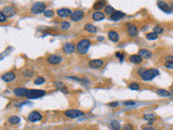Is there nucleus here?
Segmentation results:
<instances>
[{
  "mask_svg": "<svg viewBox=\"0 0 173 130\" xmlns=\"http://www.w3.org/2000/svg\"><path fill=\"white\" fill-rule=\"evenodd\" d=\"M91 46V41L89 39H81L78 42V45L76 46V50L78 51V53L80 54H85L89 51V48Z\"/></svg>",
  "mask_w": 173,
  "mask_h": 130,
  "instance_id": "1",
  "label": "nucleus"
},
{
  "mask_svg": "<svg viewBox=\"0 0 173 130\" xmlns=\"http://www.w3.org/2000/svg\"><path fill=\"white\" fill-rule=\"evenodd\" d=\"M159 75V70L156 69V68H150V69H146V72L144 73L141 77L144 81H148V80H151L154 77Z\"/></svg>",
  "mask_w": 173,
  "mask_h": 130,
  "instance_id": "2",
  "label": "nucleus"
},
{
  "mask_svg": "<svg viewBox=\"0 0 173 130\" xmlns=\"http://www.w3.org/2000/svg\"><path fill=\"white\" fill-rule=\"evenodd\" d=\"M30 11H32L33 14L45 13V11H46V3L45 2H35L32 5Z\"/></svg>",
  "mask_w": 173,
  "mask_h": 130,
  "instance_id": "3",
  "label": "nucleus"
},
{
  "mask_svg": "<svg viewBox=\"0 0 173 130\" xmlns=\"http://www.w3.org/2000/svg\"><path fill=\"white\" fill-rule=\"evenodd\" d=\"M46 94V91L45 90H36V89H30L27 91V99H38L41 98Z\"/></svg>",
  "mask_w": 173,
  "mask_h": 130,
  "instance_id": "4",
  "label": "nucleus"
},
{
  "mask_svg": "<svg viewBox=\"0 0 173 130\" xmlns=\"http://www.w3.org/2000/svg\"><path fill=\"white\" fill-rule=\"evenodd\" d=\"M84 113L82 111H79V110H67L65 111V116L69 117V118H78V117H81L83 116Z\"/></svg>",
  "mask_w": 173,
  "mask_h": 130,
  "instance_id": "5",
  "label": "nucleus"
},
{
  "mask_svg": "<svg viewBox=\"0 0 173 130\" xmlns=\"http://www.w3.org/2000/svg\"><path fill=\"white\" fill-rule=\"evenodd\" d=\"M27 119L29 121H32V122H37V121H40L42 119V115L37 111H33V112H30L29 114H28Z\"/></svg>",
  "mask_w": 173,
  "mask_h": 130,
  "instance_id": "6",
  "label": "nucleus"
},
{
  "mask_svg": "<svg viewBox=\"0 0 173 130\" xmlns=\"http://www.w3.org/2000/svg\"><path fill=\"white\" fill-rule=\"evenodd\" d=\"M75 50H76V47H75L74 43H71V42H66L63 46V51L66 54H73L75 52Z\"/></svg>",
  "mask_w": 173,
  "mask_h": 130,
  "instance_id": "7",
  "label": "nucleus"
},
{
  "mask_svg": "<svg viewBox=\"0 0 173 130\" xmlns=\"http://www.w3.org/2000/svg\"><path fill=\"white\" fill-rule=\"evenodd\" d=\"M47 61H48L49 64H51V65H56V64H60V63L62 62V57H61L60 55L52 54V55L48 56Z\"/></svg>",
  "mask_w": 173,
  "mask_h": 130,
  "instance_id": "8",
  "label": "nucleus"
},
{
  "mask_svg": "<svg viewBox=\"0 0 173 130\" xmlns=\"http://www.w3.org/2000/svg\"><path fill=\"white\" fill-rule=\"evenodd\" d=\"M83 15H84L83 11H81V10H76V11H74L73 13H71L70 19L73 20V21H75V22H78V21H80V20L83 19Z\"/></svg>",
  "mask_w": 173,
  "mask_h": 130,
  "instance_id": "9",
  "label": "nucleus"
},
{
  "mask_svg": "<svg viewBox=\"0 0 173 130\" xmlns=\"http://www.w3.org/2000/svg\"><path fill=\"white\" fill-rule=\"evenodd\" d=\"M88 65H89V67H91V68L98 69V68H101L104 65V62L102 60H91L88 63Z\"/></svg>",
  "mask_w": 173,
  "mask_h": 130,
  "instance_id": "10",
  "label": "nucleus"
},
{
  "mask_svg": "<svg viewBox=\"0 0 173 130\" xmlns=\"http://www.w3.org/2000/svg\"><path fill=\"white\" fill-rule=\"evenodd\" d=\"M56 13H57V15H59L60 17H68V16H70L71 15V12L69 9H67V8H63V9H59L56 11Z\"/></svg>",
  "mask_w": 173,
  "mask_h": 130,
  "instance_id": "11",
  "label": "nucleus"
},
{
  "mask_svg": "<svg viewBox=\"0 0 173 130\" xmlns=\"http://www.w3.org/2000/svg\"><path fill=\"white\" fill-rule=\"evenodd\" d=\"M139 55L142 57V59H146V60H149L151 59L153 56V53H151L149 50H146V49H141L139 51Z\"/></svg>",
  "mask_w": 173,
  "mask_h": 130,
  "instance_id": "12",
  "label": "nucleus"
},
{
  "mask_svg": "<svg viewBox=\"0 0 173 130\" xmlns=\"http://www.w3.org/2000/svg\"><path fill=\"white\" fill-rule=\"evenodd\" d=\"M157 4H158V8H159L160 10H162L163 12H165V13H171L172 12V9L170 8V5L168 3L162 2V1H158Z\"/></svg>",
  "mask_w": 173,
  "mask_h": 130,
  "instance_id": "13",
  "label": "nucleus"
},
{
  "mask_svg": "<svg viewBox=\"0 0 173 130\" xmlns=\"http://www.w3.org/2000/svg\"><path fill=\"white\" fill-rule=\"evenodd\" d=\"M1 79L3 81H5V82H10V81H12V80L15 79V74H14L13 72H9V73L3 74L1 76Z\"/></svg>",
  "mask_w": 173,
  "mask_h": 130,
  "instance_id": "14",
  "label": "nucleus"
},
{
  "mask_svg": "<svg viewBox=\"0 0 173 130\" xmlns=\"http://www.w3.org/2000/svg\"><path fill=\"white\" fill-rule=\"evenodd\" d=\"M27 89H25V88H15L13 90V93L15 94L16 97H18V98H22V97H26L27 96Z\"/></svg>",
  "mask_w": 173,
  "mask_h": 130,
  "instance_id": "15",
  "label": "nucleus"
},
{
  "mask_svg": "<svg viewBox=\"0 0 173 130\" xmlns=\"http://www.w3.org/2000/svg\"><path fill=\"white\" fill-rule=\"evenodd\" d=\"M108 39L113 42H118L119 41V35L116 31H109L108 32Z\"/></svg>",
  "mask_w": 173,
  "mask_h": 130,
  "instance_id": "16",
  "label": "nucleus"
},
{
  "mask_svg": "<svg viewBox=\"0 0 173 130\" xmlns=\"http://www.w3.org/2000/svg\"><path fill=\"white\" fill-rule=\"evenodd\" d=\"M126 15V14L123 12H121V11H115L112 15H110V20L113 21H119L120 19H122Z\"/></svg>",
  "mask_w": 173,
  "mask_h": 130,
  "instance_id": "17",
  "label": "nucleus"
},
{
  "mask_svg": "<svg viewBox=\"0 0 173 130\" xmlns=\"http://www.w3.org/2000/svg\"><path fill=\"white\" fill-rule=\"evenodd\" d=\"M2 12L7 16H13L14 14H15V10H14L13 7H4L2 9Z\"/></svg>",
  "mask_w": 173,
  "mask_h": 130,
  "instance_id": "18",
  "label": "nucleus"
},
{
  "mask_svg": "<svg viewBox=\"0 0 173 130\" xmlns=\"http://www.w3.org/2000/svg\"><path fill=\"white\" fill-rule=\"evenodd\" d=\"M139 33V29L138 27L134 26V25H129V29H128V34L130 37H135L136 35Z\"/></svg>",
  "mask_w": 173,
  "mask_h": 130,
  "instance_id": "19",
  "label": "nucleus"
},
{
  "mask_svg": "<svg viewBox=\"0 0 173 130\" xmlns=\"http://www.w3.org/2000/svg\"><path fill=\"white\" fill-rule=\"evenodd\" d=\"M92 19L94 21H101V20H104L105 19V13L101 12V11H96L92 14Z\"/></svg>",
  "mask_w": 173,
  "mask_h": 130,
  "instance_id": "20",
  "label": "nucleus"
},
{
  "mask_svg": "<svg viewBox=\"0 0 173 130\" xmlns=\"http://www.w3.org/2000/svg\"><path fill=\"white\" fill-rule=\"evenodd\" d=\"M142 57L139 55V54H133L129 57V61L131 62V63H134V64H140L142 62Z\"/></svg>",
  "mask_w": 173,
  "mask_h": 130,
  "instance_id": "21",
  "label": "nucleus"
},
{
  "mask_svg": "<svg viewBox=\"0 0 173 130\" xmlns=\"http://www.w3.org/2000/svg\"><path fill=\"white\" fill-rule=\"evenodd\" d=\"M143 118L145 119V120H148V121H155L157 119V116H156V114L154 113H147V114H144L143 115Z\"/></svg>",
  "mask_w": 173,
  "mask_h": 130,
  "instance_id": "22",
  "label": "nucleus"
},
{
  "mask_svg": "<svg viewBox=\"0 0 173 130\" xmlns=\"http://www.w3.org/2000/svg\"><path fill=\"white\" fill-rule=\"evenodd\" d=\"M156 93L159 97H169L171 93H170V91H168V90H165V89H157L156 90Z\"/></svg>",
  "mask_w": 173,
  "mask_h": 130,
  "instance_id": "23",
  "label": "nucleus"
},
{
  "mask_svg": "<svg viewBox=\"0 0 173 130\" xmlns=\"http://www.w3.org/2000/svg\"><path fill=\"white\" fill-rule=\"evenodd\" d=\"M84 29H85L86 32H88V33L93 34V33H96L97 28H96L94 25H92V24H86V25L84 26Z\"/></svg>",
  "mask_w": 173,
  "mask_h": 130,
  "instance_id": "24",
  "label": "nucleus"
},
{
  "mask_svg": "<svg viewBox=\"0 0 173 130\" xmlns=\"http://www.w3.org/2000/svg\"><path fill=\"white\" fill-rule=\"evenodd\" d=\"M110 128H112V130H120V129H121V125H120L119 121L113 120V121L110 122Z\"/></svg>",
  "mask_w": 173,
  "mask_h": 130,
  "instance_id": "25",
  "label": "nucleus"
},
{
  "mask_svg": "<svg viewBox=\"0 0 173 130\" xmlns=\"http://www.w3.org/2000/svg\"><path fill=\"white\" fill-rule=\"evenodd\" d=\"M20 120H21L20 116H16V115H13V116L9 117V122H10V124H12V125H14V124H18Z\"/></svg>",
  "mask_w": 173,
  "mask_h": 130,
  "instance_id": "26",
  "label": "nucleus"
},
{
  "mask_svg": "<svg viewBox=\"0 0 173 130\" xmlns=\"http://www.w3.org/2000/svg\"><path fill=\"white\" fill-rule=\"evenodd\" d=\"M104 12H105V14H107V15H112V14L115 12V9L113 8L112 5H105Z\"/></svg>",
  "mask_w": 173,
  "mask_h": 130,
  "instance_id": "27",
  "label": "nucleus"
},
{
  "mask_svg": "<svg viewBox=\"0 0 173 130\" xmlns=\"http://www.w3.org/2000/svg\"><path fill=\"white\" fill-rule=\"evenodd\" d=\"M146 39L147 40H156V39H158V35L156 34V33H148L147 35H146Z\"/></svg>",
  "mask_w": 173,
  "mask_h": 130,
  "instance_id": "28",
  "label": "nucleus"
},
{
  "mask_svg": "<svg viewBox=\"0 0 173 130\" xmlns=\"http://www.w3.org/2000/svg\"><path fill=\"white\" fill-rule=\"evenodd\" d=\"M69 27H70V23H69V22H67V21H64V22H62V23H61V28H62L63 31L69 29Z\"/></svg>",
  "mask_w": 173,
  "mask_h": 130,
  "instance_id": "29",
  "label": "nucleus"
},
{
  "mask_svg": "<svg viewBox=\"0 0 173 130\" xmlns=\"http://www.w3.org/2000/svg\"><path fill=\"white\" fill-rule=\"evenodd\" d=\"M104 4H105V2H104V1H97V2H95V3H94V5H93V8H94L95 10H100V9L104 8Z\"/></svg>",
  "mask_w": 173,
  "mask_h": 130,
  "instance_id": "30",
  "label": "nucleus"
},
{
  "mask_svg": "<svg viewBox=\"0 0 173 130\" xmlns=\"http://www.w3.org/2000/svg\"><path fill=\"white\" fill-rule=\"evenodd\" d=\"M129 88L132 89V90H139L141 88V86L138 82H131V84L129 85Z\"/></svg>",
  "mask_w": 173,
  "mask_h": 130,
  "instance_id": "31",
  "label": "nucleus"
},
{
  "mask_svg": "<svg viewBox=\"0 0 173 130\" xmlns=\"http://www.w3.org/2000/svg\"><path fill=\"white\" fill-rule=\"evenodd\" d=\"M45 81H46V80H45V78H43V77H36L35 80H34V82H35L36 85H42Z\"/></svg>",
  "mask_w": 173,
  "mask_h": 130,
  "instance_id": "32",
  "label": "nucleus"
},
{
  "mask_svg": "<svg viewBox=\"0 0 173 130\" xmlns=\"http://www.w3.org/2000/svg\"><path fill=\"white\" fill-rule=\"evenodd\" d=\"M154 33H156L157 35L158 34H162L163 33V28L161 26H159V25H157V26L154 27Z\"/></svg>",
  "mask_w": 173,
  "mask_h": 130,
  "instance_id": "33",
  "label": "nucleus"
},
{
  "mask_svg": "<svg viewBox=\"0 0 173 130\" xmlns=\"http://www.w3.org/2000/svg\"><path fill=\"white\" fill-rule=\"evenodd\" d=\"M43 14H45V16H47V17H53L54 12L52 10H46Z\"/></svg>",
  "mask_w": 173,
  "mask_h": 130,
  "instance_id": "34",
  "label": "nucleus"
},
{
  "mask_svg": "<svg viewBox=\"0 0 173 130\" xmlns=\"http://www.w3.org/2000/svg\"><path fill=\"white\" fill-rule=\"evenodd\" d=\"M133 129H134V127L131 124H126L122 126V130H133Z\"/></svg>",
  "mask_w": 173,
  "mask_h": 130,
  "instance_id": "35",
  "label": "nucleus"
},
{
  "mask_svg": "<svg viewBox=\"0 0 173 130\" xmlns=\"http://www.w3.org/2000/svg\"><path fill=\"white\" fill-rule=\"evenodd\" d=\"M115 55H116V57H118L121 62L123 61V57H125V53L123 52H116V54H115Z\"/></svg>",
  "mask_w": 173,
  "mask_h": 130,
  "instance_id": "36",
  "label": "nucleus"
},
{
  "mask_svg": "<svg viewBox=\"0 0 173 130\" xmlns=\"http://www.w3.org/2000/svg\"><path fill=\"white\" fill-rule=\"evenodd\" d=\"M5 20H7V15L2 12V11H0V22H5Z\"/></svg>",
  "mask_w": 173,
  "mask_h": 130,
  "instance_id": "37",
  "label": "nucleus"
},
{
  "mask_svg": "<svg viewBox=\"0 0 173 130\" xmlns=\"http://www.w3.org/2000/svg\"><path fill=\"white\" fill-rule=\"evenodd\" d=\"M23 75H24V77H30V76H33V72L32 70H25Z\"/></svg>",
  "mask_w": 173,
  "mask_h": 130,
  "instance_id": "38",
  "label": "nucleus"
},
{
  "mask_svg": "<svg viewBox=\"0 0 173 130\" xmlns=\"http://www.w3.org/2000/svg\"><path fill=\"white\" fill-rule=\"evenodd\" d=\"M54 85H55V87H56V88L59 89V90H60V89H62V88H64V85H63L62 82H59V81H56V82H55Z\"/></svg>",
  "mask_w": 173,
  "mask_h": 130,
  "instance_id": "39",
  "label": "nucleus"
},
{
  "mask_svg": "<svg viewBox=\"0 0 173 130\" xmlns=\"http://www.w3.org/2000/svg\"><path fill=\"white\" fill-rule=\"evenodd\" d=\"M165 67H167V68H173V61L165 62Z\"/></svg>",
  "mask_w": 173,
  "mask_h": 130,
  "instance_id": "40",
  "label": "nucleus"
},
{
  "mask_svg": "<svg viewBox=\"0 0 173 130\" xmlns=\"http://www.w3.org/2000/svg\"><path fill=\"white\" fill-rule=\"evenodd\" d=\"M145 72H146V69L144 68V67H142V68H139V69H138V74H139L140 76H142L144 73H145Z\"/></svg>",
  "mask_w": 173,
  "mask_h": 130,
  "instance_id": "41",
  "label": "nucleus"
},
{
  "mask_svg": "<svg viewBox=\"0 0 173 130\" xmlns=\"http://www.w3.org/2000/svg\"><path fill=\"white\" fill-rule=\"evenodd\" d=\"M171 61H173V55L165 56V62H171Z\"/></svg>",
  "mask_w": 173,
  "mask_h": 130,
  "instance_id": "42",
  "label": "nucleus"
},
{
  "mask_svg": "<svg viewBox=\"0 0 173 130\" xmlns=\"http://www.w3.org/2000/svg\"><path fill=\"white\" fill-rule=\"evenodd\" d=\"M108 105H109L110 107H117L118 106V102H110Z\"/></svg>",
  "mask_w": 173,
  "mask_h": 130,
  "instance_id": "43",
  "label": "nucleus"
},
{
  "mask_svg": "<svg viewBox=\"0 0 173 130\" xmlns=\"http://www.w3.org/2000/svg\"><path fill=\"white\" fill-rule=\"evenodd\" d=\"M123 104H125V105H133L134 102H133V101H128V102H125Z\"/></svg>",
  "mask_w": 173,
  "mask_h": 130,
  "instance_id": "44",
  "label": "nucleus"
},
{
  "mask_svg": "<svg viewBox=\"0 0 173 130\" xmlns=\"http://www.w3.org/2000/svg\"><path fill=\"white\" fill-rule=\"evenodd\" d=\"M142 130H155L153 127H150V126H147V127H145V128H143Z\"/></svg>",
  "mask_w": 173,
  "mask_h": 130,
  "instance_id": "45",
  "label": "nucleus"
}]
</instances>
